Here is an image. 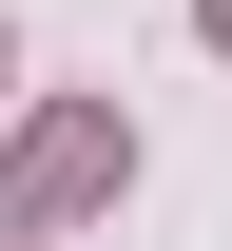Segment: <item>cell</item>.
<instances>
[{"instance_id": "cell-1", "label": "cell", "mask_w": 232, "mask_h": 251, "mask_svg": "<svg viewBox=\"0 0 232 251\" xmlns=\"http://www.w3.org/2000/svg\"><path fill=\"white\" fill-rule=\"evenodd\" d=\"M116 174H135V116H116V97H77V116H39L20 155H0V213H20V232H58V213H97Z\"/></svg>"}, {"instance_id": "cell-2", "label": "cell", "mask_w": 232, "mask_h": 251, "mask_svg": "<svg viewBox=\"0 0 232 251\" xmlns=\"http://www.w3.org/2000/svg\"><path fill=\"white\" fill-rule=\"evenodd\" d=\"M194 20H213V39H232V0H194Z\"/></svg>"}, {"instance_id": "cell-3", "label": "cell", "mask_w": 232, "mask_h": 251, "mask_svg": "<svg viewBox=\"0 0 232 251\" xmlns=\"http://www.w3.org/2000/svg\"><path fill=\"white\" fill-rule=\"evenodd\" d=\"M0 97H20V58H0Z\"/></svg>"}]
</instances>
